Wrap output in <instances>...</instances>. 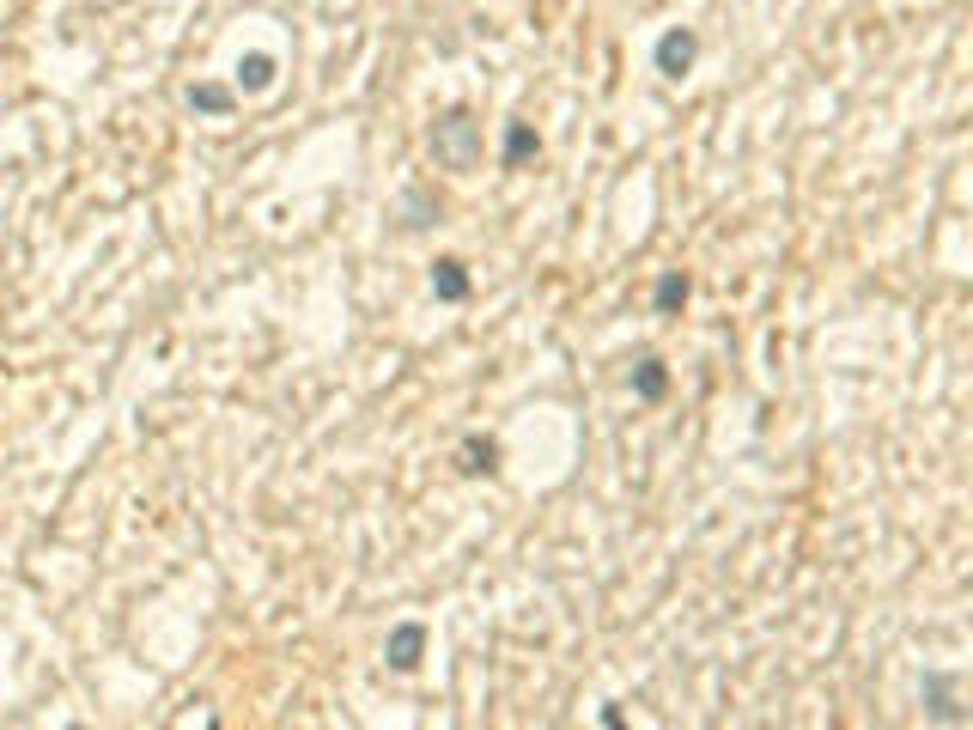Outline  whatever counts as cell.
Masks as SVG:
<instances>
[{
    "instance_id": "obj_1",
    "label": "cell",
    "mask_w": 973,
    "mask_h": 730,
    "mask_svg": "<svg viewBox=\"0 0 973 730\" xmlns=\"http://www.w3.org/2000/svg\"><path fill=\"white\" fill-rule=\"evenodd\" d=\"M432 146H438V159H451V165H475V122L463 110H451V116L438 122Z\"/></svg>"
},
{
    "instance_id": "obj_2",
    "label": "cell",
    "mask_w": 973,
    "mask_h": 730,
    "mask_svg": "<svg viewBox=\"0 0 973 730\" xmlns=\"http://www.w3.org/2000/svg\"><path fill=\"white\" fill-rule=\"evenodd\" d=\"M694 55H700V37L676 25V31H663V37H657V55H651V61H657V73H669V80H682V73L694 67Z\"/></svg>"
},
{
    "instance_id": "obj_3",
    "label": "cell",
    "mask_w": 973,
    "mask_h": 730,
    "mask_svg": "<svg viewBox=\"0 0 973 730\" xmlns=\"http://www.w3.org/2000/svg\"><path fill=\"white\" fill-rule=\"evenodd\" d=\"M420 651H426V627H420V621H402V627L390 633V645H384V657H390L396 670H414Z\"/></svg>"
},
{
    "instance_id": "obj_4",
    "label": "cell",
    "mask_w": 973,
    "mask_h": 730,
    "mask_svg": "<svg viewBox=\"0 0 973 730\" xmlns=\"http://www.w3.org/2000/svg\"><path fill=\"white\" fill-rule=\"evenodd\" d=\"M925 706H931V718L961 724V700H955V682L943 670H925Z\"/></svg>"
},
{
    "instance_id": "obj_5",
    "label": "cell",
    "mask_w": 973,
    "mask_h": 730,
    "mask_svg": "<svg viewBox=\"0 0 973 730\" xmlns=\"http://www.w3.org/2000/svg\"><path fill=\"white\" fill-rule=\"evenodd\" d=\"M432 292L444 305H457V299H469V274H463V262L457 256H444L438 268H432Z\"/></svg>"
},
{
    "instance_id": "obj_6",
    "label": "cell",
    "mask_w": 973,
    "mask_h": 730,
    "mask_svg": "<svg viewBox=\"0 0 973 730\" xmlns=\"http://www.w3.org/2000/svg\"><path fill=\"white\" fill-rule=\"evenodd\" d=\"M663 390H669V372H663V359H639V365H633V396L657 402Z\"/></svg>"
},
{
    "instance_id": "obj_7",
    "label": "cell",
    "mask_w": 973,
    "mask_h": 730,
    "mask_svg": "<svg viewBox=\"0 0 973 730\" xmlns=\"http://www.w3.org/2000/svg\"><path fill=\"white\" fill-rule=\"evenodd\" d=\"M463 469H469V475H493V469H499V445H493V438H481V432L463 438Z\"/></svg>"
},
{
    "instance_id": "obj_8",
    "label": "cell",
    "mask_w": 973,
    "mask_h": 730,
    "mask_svg": "<svg viewBox=\"0 0 973 730\" xmlns=\"http://www.w3.org/2000/svg\"><path fill=\"white\" fill-rule=\"evenodd\" d=\"M238 86L244 92H268L274 86V55H244L238 61Z\"/></svg>"
},
{
    "instance_id": "obj_9",
    "label": "cell",
    "mask_w": 973,
    "mask_h": 730,
    "mask_svg": "<svg viewBox=\"0 0 973 730\" xmlns=\"http://www.w3.org/2000/svg\"><path fill=\"white\" fill-rule=\"evenodd\" d=\"M651 305H657V311H682V305H688V274H663L657 292H651Z\"/></svg>"
},
{
    "instance_id": "obj_10",
    "label": "cell",
    "mask_w": 973,
    "mask_h": 730,
    "mask_svg": "<svg viewBox=\"0 0 973 730\" xmlns=\"http://www.w3.org/2000/svg\"><path fill=\"white\" fill-rule=\"evenodd\" d=\"M536 153H542L536 128H523V122H517V128L505 134V165H523V159H536Z\"/></svg>"
},
{
    "instance_id": "obj_11",
    "label": "cell",
    "mask_w": 973,
    "mask_h": 730,
    "mask_svg": "<svg viewBox=\"0 0 973 730\" xmlns=\"http://www.w3.org/2000/svg\"><path fill=\"white\" fill-rule=\"evenodd\" d=\"M189 98H195V110H213V116H219V110H226V104H232V98H226V92H219V86H195Z\"/></svg>"
}]
</instances>
